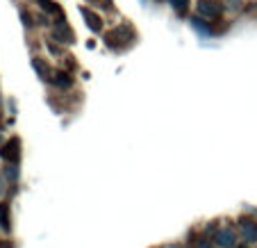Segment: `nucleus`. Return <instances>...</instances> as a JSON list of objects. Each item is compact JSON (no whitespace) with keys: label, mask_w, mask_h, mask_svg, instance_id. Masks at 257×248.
<instances>
[{"label":"nucleus","mask_w":257,"mask_h":248,"mask_svg":"<svg viewBox=\"0 0 257 248\" xmlns=\"http://www.w3.org/2000/svg\"><path fill=\"white\" fill-rule=\"evenodd\" d=\"M130 39V32H127V25H121V28L112 30V32L107 34V46H112V48H123Z\"/></svg>","instance_id":"1"},{"label":"nucleus","mask_w":257,"mask_h":248,"mask_svg":"<svg viewBox=\"0 0 257 248\" xmlns=\"http://www.w3.org/2000/svg\"><path fill=\"white\" fill-rule=\"evenodd\" d=\"M239 228H241V234H243V239H246L248 243H255L257 241V223L255 221H241V225H239Z\"/></svg>","instance_id":"2"},{"label":"nucleus","mask_w":257,"mask_h":248,"mask_svg":"<svg viewBox=\"0 0 257 248\" xmlns=\"http://www.w3.org/2000/svg\"><path fill=\"white\" fill-rule=\"evenodd\" d=\"M198 14L205 16V19H216V16H218V7L214 5V3H209V0H200V3H198Z\"/></svg>","instance_id":"3"},{"label":"nucleus","mask_w":257,"mask_h":248,"mask_svg":"<svg viewBox=\"0 0 257 248\" xmlns=\"http://www.w3.org/2000/svg\"><path fill=\"white\" fill-rule=\"evenodd\" d=\"M55 37H57L59 41H64V44H71V41H73V32L68 30V25L64 23V21L55 25Z\"/></svg>","instance_id":"4"},{"label":"nucleus","mask_w":257,"mask_h":248,"mask_svg":"<svg viewBox=\"0 0 257 248\" xmlns=\"http://www.w3.org/2000/svg\"><path fill=\"white\" fill-rule=\"evenodd\" d=\"M216 241H218V246H221V248H232V243H234V232H232V230H218Z\"/></svg>","instance_id":"5"},{"label":"nucleus","mask_w":257,"mask_h":248,"mask_svg":"<svg viewBox=\"0 0 257 248\" xmlns=\"http://www.w3.org/2000/svg\"><path fill=\"white\" fill-rule=\"evenodd\" d=\"M82 16H84V19H87V25L93 30V32H100V28H102V21L98 19L96 14H91V12H89V10H82Z\"/></svg>","instance_id":"6"},{"label":"nucleus","mask_w":257,"mask_h":248,"mask_svg":"<svg viewBox=\"0 0 257 248\" xmlns=\"http://www.w3.org/2000/svg\"><path fill=\"white\" fill-rule=\"evenodd\" d=\"M16 148H19V141H10V144L3 148V157H5V160H10V162H16V160H19Z\"/></svg>","instance_id":"7"},{"label":"nucleus","mask_w":257,"mask_h":248,"mask_svg":"<svg viewBox=\"0 0 257 248\" xmlns=\"http://www.w3.org/2000/svg\"><path fill=\"white\" fill-rule=\"evenodd\" d=\"M55 84H57V87H62V89H68L73 84V78H71V75H66V73H57V75H55Z\"/></svg>","instance_id":"8"},{"label":"nucleus","mask_w":257,"mask_h":248,"mask_svg":"<svg viewBox=\"0 0 257 248\" xmlns=\"http://www.w3.org/2000/svg\"><path fill=\"white\" fill-rule=\"evenodd\" d=\"M34 71H37V73H39L44 80H48V78H50V68L46 66V64L41 62V59H34Z\"/></svg>","instance_id":"9"},{"label":"nucleus","mask_w":257,"mask_h":248,"mask_svg":"<svg viewBox=\"0 0 257 248\" xmlns=\"http://www.w3.org/2000/svg\"><path fill=\"white\" fill-rule=\"evenodd\" d=\"M169 5L173 7L178 14H185V12H187V5H189V0H169Z\"/></svg>","instance_id":"10"},{"label":"nucleus","mask_w":257,"mask_h":248,"mask_svg":"<svg viewBox=\"0 0 257 248\" xmlns=\"http://www.w3.org/2000/svg\"><path fill=\"white\" fill-rule=\"evenodd\" d=\"M39 3L44 5V10H46V12H59L57 3H53V0H39Z\"/></svg>","instance_id":"11"},{"label":"nucleus","mask_w":257,"mask_h":248,"mask_svg":"<svg viewBox=\"0 0 257 248\" xmlns=\"http://www.w3.org/2000/svg\"><path fill=\"white\" fill-rule=\"evenodd\" d=\"M91 5H98V7H105V10H109L112 7V0H89Z\"/></svg>","instance_id":"12"},{"label":"nucleus","mask_w":257,"mask_h":248,"mask_svg":"<svg viewBox=\"0 0 257 248\" xmlns=\"http://www.w3.org/2000/svg\"><path fill=\"white\" fill-rule=\"evenodd\" d=\"M225 5H228V10H239L241 0H225Z\"/></svg>","instance_id":"13"},{"label":"nucleus","mask_w":257,"mask_h":248,"mask_svg":"<svg viewBox=\"0 0 257 248\" xmlns=\"http://www.w3.org/2000/svg\"><path fill=\"white\" fill-rule=\"evenodd\" d=\"M7 178H10V180H16V178H19V173H16L14 166H7Z\"/></svg>","instance_id":"14"},{"label":"nucleus","mask_w":257,"mask_h":248,"mask_svg":"<svg viewBox=\"0 0 257 248\" xmlns=\"http://www.w3.org/2000/svg\"><path fill=\"white\" fill-rule=\"evenodd\" d=\"M5 194V178H3V175H0V196Z\"/></svg>","instance_id":"15"},{"label":"nucleus","mask_w":257,"mask_h":248,"mask_svg":"<svg viewBox=\"0 0 257 248\" xmlns=\"http://www.w3.org/2000/svg\"><path fill=\"white\" fill-rule=\"evenodd\" d=\"M198 248H212V246H209L207 241H200V246H198Z\"/></svg>","instance_id":"16"},{"label":"nucleus","mask_w":257,"mask_h":248,"mask_svg":"<svg viewBox=\"0 0 257 248\" xmlns=\"http://www.w3.org/2000/svg\"><path fill=\"white\" fill-rule=\"evenodd\" d=\"M0 144H3V137H0Z\"/></svg>","instance_id":"17"}]
</instances>
